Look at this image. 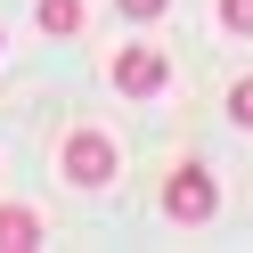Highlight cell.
Wrapping results in <instances>:
<instances>
[{"mask_svg": "<svg viewBox=\"0 0 253 253\" xmlns=\"http://www.w3.org/2000/svg\"><path fill=\"white\" fill-rule=\"evenodd\" d=\"M115 164H123V155H115L106 131H74V139H66V180H74V188H106Z\"/></svg>", "mask_w": 253, "mask_h": 253, "instance_id": "3", "label": "cell"}, {"mask_svg": "<svg viewBox=\"0 0 253 253\" xmlns=\"http://www.w3.org/2000/svg\"><path fill=\"white\" fill-rule=\"evenodd\" d=\"M115 90H123V98H155V90H171V49L131 41V49L115 57Z\"/></svg>", "mask_w": 253, "mask_h": 253, "instance_id": "2", "label": "cell"}, {"mask_svg": "<svg viewBox=\"0 0 253 253\" xmlns=\"http://www.w3.org/2000/svg\"><path fill=\"white\" fill-rule=\"evenodd\" d=\"M17 245H41V212H25V204H0V253Z\"/></svg>", "mask_w": 253, "mask_h": 253, "instance_id": "4", "label": "cell"}, {"mask_svg": "<svg viewBox=\"0 0 253 253\" xmlns=\"http://www.w3.org/2000/svg\"><path fill=\"white\" fill-rule=\"evenodd\" d=\"M115 8H123V17H164L171 0H115Z\"/></svg>", "mask_w": 253, "mask_h": 253, "instance_id": "8", "label": "cell"}, {"mask_svg": "<svg viewBox=\"0 0 253 253\" xmlns=\"http://www.w3.org/2000/svg\"><path fill=\"white\" fill-rule=\"evenodd\" d=\"M220 25L229 33H253V0H220Z\"/></svg>", "mask_w": 253, "mask_h": 253, "instance_id": "7", "label": "cell"}, {"mask_svg": "<svg viewBox=\"0 0 253 253\" xmlns=\"http://www.w3.org/2000/svg\"><path fill=\"white\" fill-rule=\"evenodd\" d=\"M229 115H237V131H253V74L229 90Z\"/></svg>", "mask_w": 253, "mask_h": 253, "instance_id": "6", "label": "cell"}, {"mask_svg": "<svg viewBox=\"0 0 253 253\" xmlns=\"http://www.w3.org/2000/svg\"><path fill=\"white\" fill-rule=\"evenodd\" d=\"M164 212L180 220V229H204V220L220 212V188H212V171H204V164H180V171L164 180Z\"/></svg>", "mask_w": 253, "mask_h": 253, "instance_id": "1", "label": "cell"}, {"mask_svg": "<svg viewBox=\"0 0 253 253\" xmlns=\"http://www.w3.org/2000/svg\"><path fill=\"white\" fill-rule=\"evenodd\" d=\"M41 33H82V0H33Z\"/></svg>", "mask_w": 253, "mask_h": 253, "instance_id": "5", "label": "cell"}]
</instances>
